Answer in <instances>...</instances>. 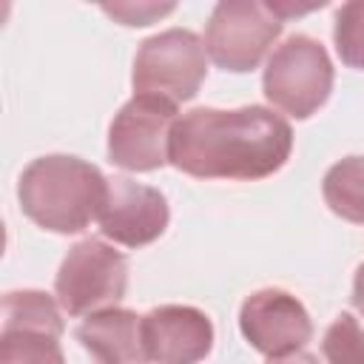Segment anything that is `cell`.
<instances>
[{"label": "cell", "mask_w": 364, "mask_h": 364, "mask_svg": "<svg viewBox=\"0 0 364 364\" xmlns=\"http://www.w3.org/2000/svg\"><path fill=\"white\" fill-rule=\"evenodd\" d=\"M293 151L290 122L264 105L193 108L173 122L168 162L193 179H267Z\"/></svg>", "instance_id": "1"}, {"label": "cell", "mask_w": 364, "mask_h": 364, "mask_svg": "<svg viewBox=\"0 0 364 364\" xmlns=\"http://www.w3.org/2000/svg\"><path fill=\"white\" fill-rule=\"evenodd\" d=\"M108 193L102 171L80 156L48 154L31 159L17 182L23 213L51 233H80L100 216Z\"/></svg>", "instance_id": "2"}, {"label": "cell", "mask_w": 364, "mask_h": 364, "mask_svg": "<svg viewBox=\"0 0 364 364\" xmlns=\"http://www.w3.org/2000/svg\"><path fill=\"white\" fill-rule=\"evenodd\" d=\"M262 91L273 108L296 119L313 117L333 91V63L327 48L310 34H290L267 57Z\"/></svg>", "instance_id": "3"}, {"label": "cell", "mask_w": 364, "mask_h": 364, "mask_svg": "<svg viewBox=\"0 0 364 364\" xmlns=\"http://www.w3.org/2000/svg\"><path fill=\"white\" fill-rule=\"evenodd\" d=\"M208 74L205 40L188 28H168L148 37L134 57V91L156 97L171 105L188 102L199 94Z\"/></svg>", "instance_id": "4"}, {"label": "cell", "mask_w": 364, "mask_h": 364, "mask_svg": "<svg viewBox=\"0 0 364 364\" xmlns=\"http://www.w3.org/2000/svg\"><path fill=\"white\" fill-rule=\"evenodd\" d=\"M128 290V259L102 239L77 242L54 279V296L68 316H91L117 301Z\"/></svg>", "instance_id": "5"}, {"label": "cell", "mask_w": 364, "mask_h": 364, "mask_svg": "<svg viewBox=\"0 0 364 364\" xmlns=\"http://www.w3.org/2000/svg\"><path fill=\"white\" fill-rule=\"evenodd\" d=\"M284 20L259 0H222L213 6L205 26L208 57L233 74L253 71L273 48Z\"/></svg>", "instance_id": "6"}, {"label": "cell", "mask_w": 364, "mask_h": 364, "mask_svg": "<svg viewBox=\"0 0 364 364\" xmlns=\"http://www.w3.org/2000/svg\"><path fill=\"white\" fill-rule=\"evenodd\" d=\"M176 119V105L156 97L134 94L108 125L111 165L134 173L159 171L168 162L171 131Z\"/></svg>", "instance_id": "7"}, {"label": "cell", "mask_w": 364, "mask_h": 364, "mask_svg": "<svg viewBox=\"0 0 364 364\" xmlns=\"http://www.w3.org/2000/svg\"><path fill=\"white\" fill-rule=\"evenodd\" d=\"M239 330L247 344L267 358L293 355L313 338L310 313L282 287H262L250 293L239 310Z\"/></svg>", "instance_id": "8"}, {"label": "cell", "mask_w": 364, "mask_h": 364, "mask_svg": "<svg viewBox=\"0 0 364 364\" xmlns=\"http://www.w3.org/2000/svg\"><path fill=\"white\" fill-rule=\"evenodd\" d=\"M97 222L105 239L125 247H145L165 233L171 210L156 188L139 185L128 176H114L108 179V193Z\"/></svg>", "instance_id": "9"}, {"label": "cell", "mask_w": 364, "mask_h": 364, "mask_svg": "<svg viewBox=\"0 0 364 364\" xmlns=\"http://www.w3.org/2000/svg\"><path fill=\"white\" fill-rule=\"evenodd\" d=\"M142 341L154 364H199L213 350V324L199 307L159 304L142 316Z\"/></svg>", "instance_id": "10"}, {"label": "cell", "mask_w": 364, "mask_h": 364, "mask_svg": "<svg viewBox=\"0 0 364 364\" xmlns=\"http://www.w3.org/2000/svg\"><path fill=\"white\" fill-rule=\"evenodd\" d=\"M77 341L97 364H145L142 316L128 307H105L77 327Z\"/></svg>", "instance_id": "11"}, {"label": "cell", "mask_w": 364, "mask_h": 364, "mask_svg": "<svg viewBox=\"0 0 364 364\" xmlns=\"http://www.w3.org/2000/svg\"><path fill=\"white\" fill-rule=\"evenodd\" d=\"M327 208L344 222L364 225V156H344L321 179Z\"/></svg>", "instance_id": "12"}, {"label": "cell", "mask_w": 364, "mask_h": 364, "mask_svg": "<svg viewBox=\"0 0 364 364\" xmlns=\"http://www.w3.org/2000/svg\"><path fill=\"white\" fill-rule=\"evenodd\" d=\"M0 364H65L60 336L37 327H3Z\"/></svg>", "instance_id": "13"}, {"label": "cell", "mask_w": 364, "mask_h": 364, "mask_svg": "<svg viewBox=\"0 0 364 364\" xmlns=\"http://www.w3.org/2000/svg\"><path fill=\"white\" fill-rule=\"evenodd\" d=\"M3 327H37L63 336L60 301L43 290H11L3 296Z\"/></svg>", "instance_id": "14"}, {"label": "cell", "mask_w": 364, "mask_h": 364, "mask_svg": "<svg viewBox=\"0 0 364 364\" xmlns=\"http://www.w3.org/2000/svg\"><path fill=\"white\" fill-rule=\"evenodd\" d=\"M321 355L327 364H364V321L353 313H338L324 330Z\"/></svg>", "instance_id": "15"}, {"label": "cell", "mask_w": 364, "mask_h": 364, "mask_svg": "<svg viewBox=\"0 0 364 364\" xmlns=\"http://www.w3.org/2000/svg\"><path fill=\"white\" fill-rule=\"evenodd\" d=\"M333 43L344 65L364 71V0H350L336 11Z\"/></svg>", "instance_id": "16"}, {"label": "cell", "mask_w": 364, "mask_h": 364, "mask_svg": "<svg viewBox=\"0 0 364 364\" xmlns=\"http://www.w3.org/2000/svg\"><path fill=\"white\" fill-rule=\"evenodd\" d=\"M176 6L173 3H114V6H102L105 14H111L114 20H119L122 26H151L156 17L171 14Z\"/></svg>", "instance_id": "17"}, {"label": "cell", "mask_w": 364, "mask_h": 364, "mask_svg": "<svg viewBox=\"0 0 364 364\" xmlns=\"http://www.w3.org/2000/svg\"><path fill=\"white\" fill-rule=\"evenodd\" d=\"M353 307L364 316V262L355 267V276H353Z\"/></svg>", "instance_id": "18"}, {"label": "cell", "mask_w": 364, "mask_h": 364, "mask_svg": "<svg viewBox=\"0 0 364 364\" xmlns=\"http://www.w3.org/2000/svg\"><path fill=\"white\" fill-rule=\"evenodd\" d=\"M267 364H321L318 361V355H313V353H293V355H284V358H270Z\"/></svg>", "instance_id": "19"}]
</instances>
